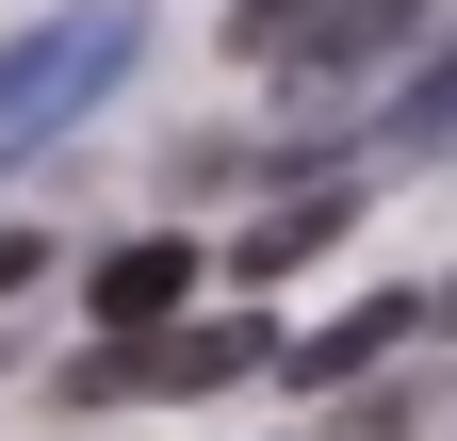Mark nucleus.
<instances>
[{
    "mask_svg": "<svg viewBox=\"0 0 457 441\" xmlns=\"http://www.w3.org/2000/svg\"><path fill=\"white\" fill-rule=\"evenodd\" d=\"M425 327H457V279H441V295H425Z\"/></svg>",
    "mask_w": 457,
    "mask_h": 441,
    "instance_id": "1a4fd4ad",
    "label": "nucleus"
},
{
    "mask_svg": "<svg viewBox=\"0 0 457 441\" xmlns=\"http://www.w3.org/2000/svg\"><path fill=\"white\" fill-rule=\"evenodd\" d=\"M327 17H343V0H228V49H245V66H295Z\"/></svg>",
    "mask_w": 457,
    "mask_h": 441,
    "instance_id": "39448f33",
    "label": "nucleus"
},
{
    "mask_svg": "<svg viewBox=\"0 0 457 441\" xmlns=\"http://www.w3.org/2000/svg\"><path fill=\"white\" fill-rule=\"evenodd\" d=\"M228 376H262V327L245 311H212V327H131V344H98L82 376H66V409H114V393H228Z\"/></svg>",
    "mask_w": 457,
    "mask_h": 441,
    "instance_id": "f03ea898",
    "label": "nucleus"
},
{
    "mask_svg": "<svg viewBox=\"0 0 457 441\" xmlns=\"http://www.w3.org/2000/svg\"><path fill=\"white\" fill-rule=\"evenodd\" d=\"M131 49H147V17H131V0H66V17H33L17 49H0V147H33V131L98 115V98L131 82Z\"/></svg>",
    "mask_w": 457,
    "mask_h": 441,
    "instance_id": "f257e3e1",
    "label": "nucleus"
},
{
    "mask_svg": "<svg viewBox=\"0 0 457 441\" xmlns=\"http://www.w3.org/2000/svg\"><path fill=\"white\" fill-rule=\"evenodd\" d=\"M33 279H49V245H33V229H0V295H33Z\"/></svg>",
    "mask_w": 457,
    "mask_h": 441,
    "instance_id": "6e6552de",
    "label": "nucleus"
},
{
    "mask_svg": "<svg viewBox=\"0 0 457 441\" xmlns=\"http://www.w3.org/2000/svg\"><path fill=\"white\" fill-rule=\"evenodd\" d=\"M180 295H196V245H180V229H147V245H114V262H98V295H82V311L131 344V327H163Z\"/></svg>",
    "mask_w": 457,
    "mask_h": 441,
    "instance_id": "7ed1b4c3",
    "label": "nucleus"
},
{
    "mask_svg": "<svg viewBox=\"0 0 457 441\" xmlns=\"http://www.w3.org/2000/svg\"><path fill=\"white\" fill-rule=\"evenodd\" d=\"M327 441H409V393H376V376H343V409H327Z\"/></svg>",
    "mask_w": 457,
    "mask_h": 441,
    "instance_id": "0eeeda50",
    "label": "nucleus"
},
{
    "mask_svg": "<svg viewBox=\"0 0 457 441\" xmlns=\"http://www.w3.org/2000/svg\"><path fill=\"white\" fill-rule=\"evenodd\" d=\"M343 229V196H295V212H262V229H245V279H295V262Z\"/></svg>",
    "mask_w": 457,
    "mask_h": 441,
    "instance_id": "423d86ee",
    "label": "nucleus"
},
{
    "mask_svg": "<svg viewBox=\"0 0 457 441\" xmlns=\"http://www.w3.org/2000/svg\"><path fill=\"white\" fill-rule=\"evenodd\" d=\"M409 327H425V295H360V311H327L311 344H295V393H343V376H376Z\"/></svg>",
    "mask_w": 457,
    "mask_h": 441,
    "instance_id": "20e7f679",
    "label": "nucleus"
}]
</instances>
